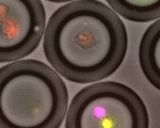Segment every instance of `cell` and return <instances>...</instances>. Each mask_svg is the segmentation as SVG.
Listing matches in <instances>:
<instances>
[{"label":"cell","mask_w":160,"mask_h":128,"mask_svg":"<svg viewBox=\"0 0 160 128\" xmlns=\"http://www.w3.org/2000/svg\"><path fill=\"white\" fill-rule=\"evenodd\" d=\"M68 104L66 84L46 64L25 59L0 69V128H59Z\"/></svg>","instance_id":"2"},{"label":"cell","mask_w":160,"mask_h":128,"mask_svg":"<svg viewBox=\"0 0 160 128\" xmlns=\"http://www.w3.org/2000/svg\"><path fill=\"white\" fill-rule=\"evenodd\" d=\"M140 96L118 82L95 83L81 89L68 110L66 128H149Z\"/></svg>","instance_id":"3"},{"label":"cell","mask_w":160,"mask_h":128,"mask_svg":"<svg viewBox=\"0 0 160 128\" xmlns=\"http://www.w3.org/2000/svg\"><path fill=\"white\" fill-rule=\"evenodd\" d=\"M139 61L147 80L160 91V19L144 32L139 47Z\"/></svg>","instance_id":"5"},{"label":"cell","mask_w":160,"mask_h":128,"mask_svg":"<svg viewBox=\"0 0 160 128\" xmlns=\"http://www.w3.org/2000/svg\"><path fill=\"white\" fill-rule=\"evenodd\" d=\"M111 8L124 18L148 22L160 17V0H108Z\"/></svg>","instance_id":"6"},{"label":"cell","mask_w":160,"mask_h":128,"mask_svg":"<svg viewBox=\"0 0 160 128\" xmlns=\"http://www.w3.org/2000/svg\"><path fill=\"white\" fill-rule=\"evenodd\" d=\"M46 25L41 1L0 0V62L24 57L38 46Z\"/></svg>","instance_id":"4"},{"label":"cell","mask_w":160,"mask_h":128,"mask_svg":"<svg viewBox=\"0 0 160 128\" xmlns=\"http://www.w3.org/2000/svg\"><path fill=\"white\" fill-rule=\"evenodd\" d=\"M43 47L47 60L66 79L77 83L102 80L120 67L128 35L117 14L98 1L68 3L51 16Z\"/></svg>","instance_id":"1"}]
</instances>
